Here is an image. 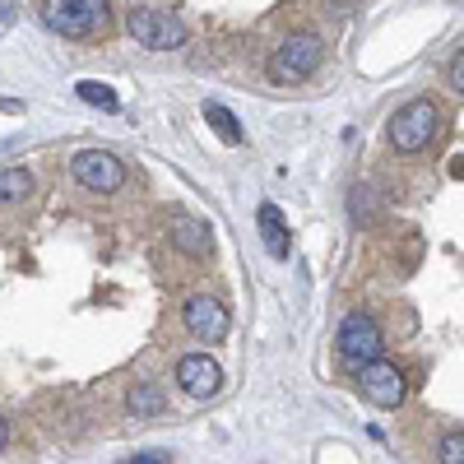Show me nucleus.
<instances>
[{"instance_id":"1","label":"nucleus","mask_w":464,"mask_h":464,"mask_svg":"<svg viewBox=\"0 0 464 464\" xmlns=\"http://www.w3.org/2000/svg\"><path fill=\"white\" fill-rule=\"evenodd\" d=\"M321 56H325L321 37L293 33V37H284V43L275 47V56H269V80H275V84H302V80H312V74L321 70Z\"/></svg>"},{"instance_id":"2","label":"nucleus","mask_w":464,"mask_h":464,"mask_svg":"<svg viewBox=\"0 0 464 464\" xmlns=\"http://www.w3.org/2000/svg\"><path fill=\"white\" fill-rule=\"evenodd\" d=\"M441 126V107L432 98H413L409 107L395 111V121H391V144L400 153H418V149H428L432 135Z\"/></svg>"},{"instance_id":"3","label":"nucleus","mask_w":464,"mask_h":464,"mask_svg":"<svg viewBox=\"0 0 464 464\" xmlns=\"http://www.w3.org/2000/svg\"><path fill=\"white\" fill-rule=\"evenodd\" d=\"M126 33L135 37L140 47H149V52H177L186 43V24L177 14L149 10V5H130L126 10Z\"/></svg>"},{"instance_id":"4","label":"nucleus","mask_w":464,"mask_h":464,"mask_svg":"<svg viewBox=\"0 0 464 464\" xmlns=\"http://www.w3.org/2000/svg\"><path fill=\"white\" fill-rule=\"evenodd\" d=\"M43 24L61 37H89L107 28V0H47Z\"/></svg>"},{"instance_id":"5","label":"nucleus","mask_w":464,"mask_h":464,"mask_svg":"<svg viewBox=\"0 0 464 464\" xmlns=\"http://www.w3.org/2000/svg\"><path fill=\"white\" fill-rule=\"evenodd\" d=\"M70 177L80 181L84 190H93V196H111V190H121L126 168L107 149H84V153H74V159H70Z\"/></svg>"},{"instance_id":"6","label":"nucleus","mask_w":464,"mask_h":464,"mask_svg":"<svg viewBox=\"0 0 464 464\" xmlns=\"http://www.w3.org/2000/svg\"><path fill=\"white\" fill-rule=\"evenodd\" d=\"M339 358L343 362H353V367H367V362H376L381 358V325L367 316V312H353V316H343V325H339Z\"/></svg>"},{"instance_id":"7","label":"nucleus","mask_w":464,"mask_h":464,"mask_svg":"<svg viewBox=\"0 0 464 464\" xmlns=\"http://www.w3.org/2000/svg\"><path fill=\"white\" fill-rule=\"evenodd\" d=\"M362 376H358V385H362V395L376 404V409H400L404 404V372L395 367V362H367V367H358Z\"/></svg>"},{"instance_id":"8","label":"nucleus","mask_w":464,"mask_h":464,"mask_svg":"<svg viewBox=\"0 0 464 464\" xmlns=\"http://www.w3.org/2000/svg\"><path fill=\"white\" fill-rule=\"evenodd\" d=\"M177 385H181L190 400H214V395L223 391V372H218V362L205 358V353H186V358L177 362Z\"/></svg>"},{"instance_id":"9","label":"nucleus","mask_w":464,"mask_h":464,"mask_svg":"<svg viewBox=\"0 0 464 464\" xmlns=\"http://www.w3.org/2000/svg\"><path fill=\"white\" fill-rule=\"evenodd\" d=\"M181 321H186V330L196 334L200 343H218L227 334V306L218 297H190Z\"/></svg>"},{"instance_id":"10","label":"nucleus","mask_w":464,"mask_h":464,"mask_svg":"<svg viewBox=\"0 0 464 464\" xmlns=\"http://www.w3.org/2000/svg\"><path fill=\"white\" fill-rule=\"evenodd\" d=\"M260 237H265V251L275 256V260H288V251H293V237H288V223H284V214L275 209V205H260Z\"/></svg>"},{"instance_id":"11","label":"nucleus","mask_w":464,"mask_h":464,"mask_svg":"<svg viewBox=\"0 0 464 464\" xmlns=\"http://www.w3.org/2000/svg\"><path fill=\"white\" fill-rule=\"evenodd\" d=\"M172 242H177V251L205 260V256L214 251V232H209L200 218H177V223H172Z\"/></svg>"},{"instance_id":"12","label":"nucleus","mask_w":464,"mask_h":464,"mask_svg":"<svg viewBox=\"0 0 464 464\" xmlns=\"http://www.w3.org/2000/svg\"><path fill=\"white\" fill-rule=\"evenodd\" d=\"M28 196H33V172L28 168H5L0 172V209L24 205Z\"/></svg>"},{"instance_id":"13","label":"nucleus","mask_w":464,"mask_h":464,"mask_svg":"<svg viewBox=\"0 0 464 464\" xmlns=\"http://www.w3.org/2000/svg\"><path fill=\"white\" fill-rule=\"evenodd\" d=\"M205 121L218 130V140H223V144H242V140H246V135H242V126H237V116H232L223 102H205Z\"/></svg>"},{"instance_id":"14","label":"nucleus","mask_w":464,"mask_h":464,"mask_svg":"<svg viewBox=\"0 0 464 464\" xmlns=\"http://www.w3.org/2000/svg\"><path fill=\"white\" fill-rule=\"evenodd\" d=\"M126 404H130V413H135V418H159V413H163V395H159V385H149V381H140V385H135Z\"/></svg>"},{"instance_id":"15","label":"nucleus","mask_w":464,"mask_h":464,"mask_svg":"<svg viewBox=\"0 0 464 464\" xmlns=\"http://www.w3.org/2000/svg\"><path fill=\"white\" fill-rule=\"evenodd\" d=\"M74 93H80L89 107H102V111H116V107H121L116 89H107V84H98V80H80V84H74Z\"/></svg>"},{"instance_id":"16","label":"nucleus","mask_w":464,"mask_h":464,"mask_svg":"<svg viewBox=\"0 0 464 464\" xmlns=\"http://www.w3.org/2000/svg\"><path fill=\"white\" fill-rule=\"evenodd\" d=\"M441 464H464V432H450V437H441Z\"/></svg>"},{"instance_id":"17","label":"nucleus","mask_w":464,"mask_h":464,"mask_svg":"<svg viewBox=\"0 0 464 464\" xmlns=\"http://www.w3.org/2000/svg\"><path fill=\"white\" fill-rule=\"evenodd\" d=\"M126 464H172L163 450H144V455H135V459H126Z\"/></svg>"},{"instance_id":"18","label":"nucleus","mask_w":464,"mask_h":464,"mask_svg":"<svg viewBox=\"0 0 464 464\" xmlns=\"http://www.w3.org/2000/svg\"><path fill=\"white\" fill-rule=\"evenodd\" d=\"M450 84L464 93V52H459V56H455V65H450Z\"/></svg>"},{"instance_id":"19","label":"nucleus","mask_w":464,"mask_h":464,"mask_svg":"<svg viewBox=\"0 0 464 464\" xmlns=\"http://www.w3.org/2000/svg\"><path fill=\"white\" fill-rule=\"evenodd\" d=\"M5 441H10V428H5V418H0V450H5Z\"/></svg>"}]
</instances>
